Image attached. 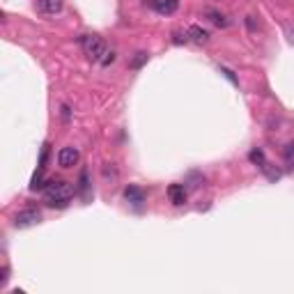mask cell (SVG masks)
<instances>
[{"instance_id":"obj_1","label":"cell","mask_w":294,"mask_h":294,"mask_svg":"<svg viewBox=\"0 0 294 294\" xmlns=\"http://www.w3.org/2000/svg\"><path fill=\"white\" fill-rule=\"evenodd\" d=\"M74 193H76L74 184L58 179V182L46 184V189H44V200H46V205H51V207H67V203L71 200Z\"/></svg>"},{"instance_id":"obj_2","label":"cell","mask_w":294,"mask_h":294,"mask_svg":"<svg viewBox=\"0 0 294 294\" xmlns=\"http://www.w3.org/2000/svg\"><path fill=\"white\" fill-rule=\"evenodd\" d=\"M81 46H83V53H85L92 62H101L106 56V51H108V48H106V42L99 35H83Z\"/></svg>"},{"instance_id":"obj_3","label":"cell","mask_w":294,"mask_h":294,"mask_svg":"<svg viewBox=\"0 0 294 294\" xmlns=\"http://www.w3.org/2000/svg\"><path fill=\"white\" fill-rule=\"evenodd\" d=\"M42 223V212H37V209H23V212H19L16 216H14V225H16L19 230L23 228H32V225Z\"/></svg>"},{"instance_id":"obj_4","label":"cell","mask_w":294,"mask_h":294,"mask_svg":"<svg viewBox=\"0 0 294 294\" xmlns=\"http://www.w3.org/2000/svg\"><path fill=\"white\" fill-rule=\"evenodd\" d=\"M78 159H81V154H78L76 147H62V150L58 152V163H60L62 168H74V166L78 163Z\"/></svg>"},{"instance_id":"obj_5","label":"cell","mask_w":294,"mask_h":294,"mask_svg":"<svg viewBox=\"0 0 294 294\" xmlns=\"http://www.w3.org/2000/svg\"><path fill=\"white\" fill-rule=\"evenodd\" d=\"M150 5L156 9L159 14H175L177 12V7H179V0H150Z\"/></svg>"},{"instance_id":"obj_6","label":"cell","mask_w":294,"mask_h":294,"mask_svg":"<svg viewBox=\"0 0 294 294\" xmlns=\"http://www.w3.org/2000/svg\"><path fill=\"white\" fill-rule=\"evenodd\" d=\"M168 198H170V203L173 205H184L186 203V198H189V193H186V189H184V184H170L168 186Z\"/></svg>"},{"instance_id":"obj_7","label":"cell","mask_w":294,"mask_h":294,"mask_svg":"<svg viewBox=\"0 0 294 294\" xmlns=\"http://www.w3.org/2000/svg\"><path fill=\"white\" fill-rule=\"evenodd\" d=\"M124 198L129 200L131 205H140V203H145V191L140 189V186H136V184H129L124 189Z\"/></svg>"},{"instance_id":"obj_8","label":"cell","mask_w":294,"mask_h":294,"mask_svg":"<svg viewBox=\"0 0 294 294\" xmlns=\"http://www.w3.org/2000/svg\"><path fill=\"white\" fill-rule=\"evenodd\" d=\"M37 7L44 14H58L62 12V0H37Z\"/></svg>"},{"instance_id":"obj_9","label":"cell","mask_w":294,"mask_h":294,"mask_svg":"<svg viewBox=\"0 0 294 294\" xmlns=\"http://www.w3.org/2000/svg\"><path fill=\"white\" fill-rule=\"evenodd\" d=\"M189 39H193L195 44H205V42L209 39V32L203 30L200 26H191V28H189Z\"/></svg>"},{"instance_id":"obj_10","label":"cell","mask_w":294,"mask_h":294,"mask_svg":"<svg viewBox=\"0 0 294 294\" xmlns=\"http://www.w3.org/2000/svg\"><path fill=\"white\" fill-rule=\"evenodd\" d=\"M207 16H209V21L214 23V26H218V28H228L230 26V21L223 16V14H218V12H214V9H209L207 12Z\"/></svg>"},{"instance_id":"obj_11","label":"cell","mask_w":294,"mask_h":294,"mask_svg":"<svg viewBox=\"0 0 294 294\" xmlns=\"http://www.w3.org/2000/svg\"><path fill=\"white\" fill-rule=\"evenodd\" d=\"M248 159H251L255 166H260V168L267 163V159H264V152H262V150H253L251 154H248Z\"/></svg>"},{"instance_id":"obj_12","label":"cell","mask_w":294,"mask_h":294,"mask_svg":"<svg viewBox=\"0 0 294 294\" xmlns=\"http://www.w3.org/2000/svg\"><path fill=\"white\" fill-rule=\"evenodd\" d=\"M145 62H147V53H143V51L136 53V58L131 60V69H140V67H143Z\"/></svg>"},{"instance_id":"obj_13","label":"cell","mask_w":294,"mask_h":294,"mask_svg":"<svg viewBox=\"0 0 294 294\" xmlns=\"http://www.w3.org/2000/svg\"><path fill=\"white\" fill-rule=\"evenodd\" d=\"M173 42L175 44H186V42H189V30H186V32H175Z\"/></svg>"},{"instance_id":"obj_14","label":"cell","mask_w":294,"mask_h":294,"mask_svg":"<svg viewBox=\"0 0 294 294\" xmlns=\"http://www.w3.org/2000/svg\"><path fill=\"white\" fill-rule=\"evenodd\" d=\"M220 74H223V76H225V78H228V81H230V83H232V85H239L237 76H234V74H232V71H230V69H225V67H220Z\"/></svg>"},{"instance_id":"obj_15","label":"cell","mask_w":294,"mask_h":294,"mask_svg":"<svg viewBox=\"0 0 294 294\" xmlns=\"http://www.w3.org/2000/svg\"><path fill=\"white\" fill-rule=\"evenodd\" d=\"M115 62V51H106V56H104V60H101V65L104 67H108Z\"/></svg>"},{"instance_id":"obj_16","label":"cell","mask_w":294,"mask_h":294,"mask_svg":"<svg viewBox=\"0 0 294 294\" xmlns=\"http://www.w3.org/2000/svg\"><path fill=\"white\" fill-rule=\"evenodd\" d=\"M246 26H248V30H255V16H246Z\"/></svg>"},{"instance_id":"obj_17","label":"cell","mask_w":294,"mask_h":294,"mask_svg":"<svg viewBox=\"0 0 294 294\" xmlns=\"http://www.w3.org/2000/svg\"><path fill=\"white\" fill-rule=\"evenodd\" d=\"M7 273H9V269H7V267H3V278H0V285H5V283H7V278H9Z\"/></svg>"}]
</instances>
